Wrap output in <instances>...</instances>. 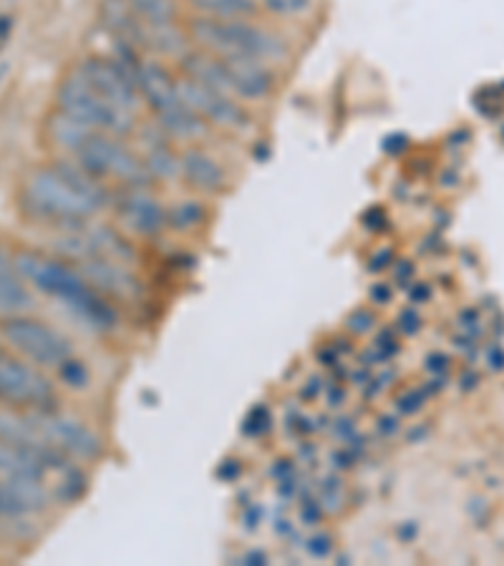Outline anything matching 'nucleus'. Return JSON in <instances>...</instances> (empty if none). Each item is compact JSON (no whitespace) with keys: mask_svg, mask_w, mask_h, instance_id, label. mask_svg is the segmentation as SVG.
Returning a JSON list of instances; mask_svg holds the SVG:
<instances>
[{"mask_svg":"<svg viewBox=\"0 0 504 566\" xmlns=\"http://www.w3.org/2000/svg\"><path fill=\"white\" fill-rule=\"evenodd\" d=\"M38 441L46 449L66 455L71 461H96L104 453V443L83 420L61 413L58 408L28 411Z\"/></svg>","mask_w":504,"mask_h":566,"instance_id":"9d476101","label":"nucleus"},{"mask_svg":"<svg viewBox=\"0 0 504 566\" xmlns=\"http://www.w3.org/2000/svg\"><path fill=\"white\" fill-rule=\"evenodd\" d=\"M257 5L277 19H298L313 8V0H257Z\"/></svg>","mask_w":504,"mask_h":566,"instance_id":"6ab92c4d","label":"nucleus"},{"mask_svg":"<svg viewBox=\"0 0 504 566\" xmlns=\"http://www.w3.org/2000/svg\"><path fill=\"white\" fill-rule=\"evenodd\" d=\"M79 71L87 76V81L94 86L101 96L119 106L122 112L137 114L141 106L137 83L134 76L122 58H106V56H89L79 63Z\"/></svg>","mask_w":504,"mask_h":566,"instance_id":"f8f14e48","label":"nucleus"},{"mask_svg":"<svg viewBox=\"0 0 504 566\" xmlns=\"http://www.w3.org/2000/svg\"><path fill=\"white\" fill-rule=\"evenodd\" d=\"M73 164H79L83 172L94 176L99 182H114L119 187H151L154 176L141 159L139 149L131 147L124 137L106 131L87 129L76 147L69 151Z\"/></svg>","mask_w":504,"mask_h":566,"instance_id":"423d86ee","label":"nucleus"},{"mask_svg":"<svg viewBox=\"0 0 504 566\" xmlns=\"http://www.w3.org/2000/svg\"><path fill=\"white\" fill-rule=\"evenodd\" d=\"M137 25H167L180 23V3L176 0H126Z\"/></svg>","mask_w":504,"mask_h":566,"instance_id":"f3484780","label":"nucleus"},{"mask_svg":"<svg viewBox=\"0 0 504 566\" xmlns=\"http://www.w3.org/2000/svg\"><path fill=\"white\" fill-rule=\"evenodd\" d=\"M180 83L182 99L187 101L192 112H195L209 129H220L230 134H245L252 129V116L248 104H242L240 99L225 94L220 89L207 86L197 79L180 73L176 76Z\"/></svg>","mask_w":504,"mask_h":566,"instance_id":"9b49d317","label":"nucleus"},{"mask_svg":"<svg viewBox=\"0 0 504 566\" xmlns=\"http://www.w3.org/2000/svg\"><path fill=\"white\" fill-rule=\"evenodd\" d=\"M56 383L44 368L0 348V405L15 411L56 408Z\"/></svg>","mask_w":504,"mask_h":566,"instance_id":"1a4fd4ad","label":"nucleus"},{"mask_svg":"<svg viewBox=\"0 0 504 566\" xmlns=\"http://www.w3.org/2000/svg\"><path fill=\"white\" fill-rule=\"evenodd\" d=\"M0 348H5V345H3V337H0Z\"/></svg>","mask_w":504,"mask_h":566,"instance_id":"412c9836","label":"nucleus"},{"mask_svg":"<svg viewBox=\"0 0 504 566\" xmlns=\"http://www.w3.org/2000/svg\"><path fill=\"white\" fill-rule=\"evenodd\" d=\"M58 112L76 118V122L89 126L94 131L116 134V137L129 139L137 134V114L122 112L112 101L104 99L99 91L87 81V76L79 71V66L58 81L56 89V106Z\"/></svg>","mask_w":504,"mask_h":566,"instance_id":"0eeeda50","label":"nucleus"},{"mask_svg":"<svg viewBox=\"0 0 504 566\" xmlns=\"http://www.w3.org/2000/svg\"><path fill=\"white\" fill-rule=\"evenodd\" d=\"M114 207L119 224L134 236H157L170 224V212L149 187H124Z\"/></svg>","mask_w":504,"mask_h":566,"instance_id":"ddd939ff","label":"nucleus"},{"mask_svg":"<svg viewBox=\"0 0 504 566\" xmlns=\"http://www.w3.org/2000/svg\"><path fill=\"white\" fill-rule=\"evenodd\" d=\"M197 15L209 19H252L257 15V0H187Z\"/></svg>","mask_w":504,"mask_h":566,"instance_id":"a211bd4d","label":"nucleus"},{"mask_svg":"<svg viewBox=\"0 0 504 566\" xmlns=\"http://www.w3.org/2000/svg\"><path fill=\"white\" fill-rule=\"evenodd\" d=\"M119 58L129 66L141 104L149 108V114L154 116V124L172 141L187 143L190 147V143H199L209 131H213L195 112H192L187 101L182 99L176 76L167 69L159 58L141 54V50L131 46H122Z\"/></svg>","mask_w":504,"mask_h":566,"instance_id":"7ed1b4c3","label":"nucleus"},{"mask_svg":"<svg viewBox=\"0 0 504 566\" xmlns=\"http://www.w3.org/2000/svg\"><path fill=\"white\" fill-rule=\"evenodd\" d=\"M195 48L225 58H245L265 66L285 63L290 48L275 31L252 19H209L195 15L187 25Z\"/></svg>","mask_w":504,"mask_h":566,"instance_id":"20e7f679","label":"nucleus"},{"mask_svg":"<svg viewBox=\"0 0 504 566\" xmlns=\"http://www.w3.org/2000/svg\"><path fill=\"white\" fill-rule=\"evenodd\" d=\"M33 308H36L33 287L23 280L11 252L0 247V323L8 317L25 315Z\"/></svg>","mask_w":504,"mask_h":566,"instance_id":"2eb2a0df","label":"nucleus"},{"mask_svg":"<svg viewBox=\"0 0 504 566\" xmlns=\"http://www.w3.org/2000/svg\"><path fill=\"white\" fill-rule=\"evenodd\" d=\"M180 180L199 194H220L227 189V169L199 143L180 151Z\"/></svg>","mask_w":504,"mask_h":566,"instance_id":"4468645a","label":"nucleus"},{"mask_svg":"<svg viewBox=\"0 0 504 566\" xmlns=\"http://www.w3.org/2000/svg\"><path fill=\"white\" fill-rule=\"evenodd\" d=\"M0 337H3L5 348H11L15 355H21L33 366L48 370H61L73 355V343L69 335L58 331L56 325L46 320L33 317L31 312L25 315L8 317L0 323Z\"/></svg>","mask_w":504,"mask_h":566,"instance_id":"6e6552de","label":"nucleus"},{"mask_svg":"<svg viewBox=\"0 0 504 566\" xmlns=\"http://www.w3.org/2000/svg\"><path fill=\"white\" fill-rule=\"evenodd\" d=\"M202 217V209H199V205L197 201H192V199H184L182 205H176L174 209H170V224L174 222H184L182 224V230H187V227H192L197 222V219Z\"/></svg>","mask_w":504,"mask_h":566,"instance_id":"aec40b11","label":"nucleus"},{"mask_svg":"<svg viewBox=\"0 0 504 566\" xmlns=\"http://www.w3.org/2000/svg\"><path fill=\"white\" fill-rule=\"evenodd\" d=\"M108 205H112V194L106 184L64 157L31 166L19 187L23 219L50 232L94 222L99 215L106 212Z\"/></svg>","mask_w":504,"mask_h":566,"instance_id":"f257e3e1","label":"nucleus"},{"mask_svg":"<svg viewBox=\"0 0 504 566\" xmlns=\"http://www.w3.org/2000/svg\"><path fill=\"white\" fill-rule=\"evenodd\" d=\"M134 137L139 139V154L149 166V172L154 180H172V176H180V154H176L172 147V139L159 129H137Z\"/></svg>","mask_w":504,"mask_h":566,"instance_id":"dca6fc26","label":"nucleus"},{"mask_svg":"<svg viewBox=\"0 0 504 566\" xmlns=\"http://www.w3.org/2000/svg\"><path fill=\"white\" fill-rule=\"evenodd\" d=\"M11 255L23 280L33 290L44 292L46 298H54L58 305H64L91 331H112V300L94 290L73 262L36 247H19Z\"/></svg>","mask_w":504,"mask_h":566,"instance_id":"f03ea898","label":"nucleus"},{"mask_svg":"<svg viewBox=\"0 0 504 566\" xmlns=\"http://www.w3.org/2000/svg\"><path fill=\"white\" fill-rule=\"evenodd\" d=\"M180 73L197 79L207 86L240 99L242 104H263L275 91L273 66L245 61V58H225L192 48L180 61Z\"/></svg>","mask_w":504,"mask_h":566,"instance_id":"39448f33","label":"nucleus"}]
</instances>
